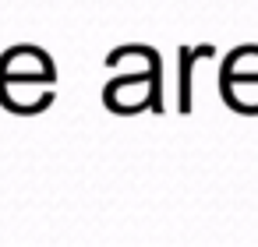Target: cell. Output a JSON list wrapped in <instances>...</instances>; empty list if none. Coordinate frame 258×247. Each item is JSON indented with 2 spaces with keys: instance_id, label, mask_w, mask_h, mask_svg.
I'll list each match as a JSON object with an SVG mask.
<instances>
[{
  "instance_id": "obj_1",
  "label": "cell",
  "mask_w": 258,
  "mask_h": 247,
  "mask_svg": "<svg viewBox=\"0 0 258 247\" xmlns=\"http://www.w3.org/2000/svg\"><path fill=\"white\" fill-rule=\"evenodd\" d=\"M53 81H57V67L50 60V53H43L39 46H11L8 53H0V103L18 113L22 92H32L43 103H53Z\"/></svg>"
},
{
  "instance_id": "obj_2",
  "label": "cell",
  "mask_w": 258,
  "mask_h": 247,
  "mask_svg": "<svg viewBox=\"0 0 258 247\" xmlns=\"http://www.w3.org/2000/svg\"><path fill=\"white\" fill-rule=\"evenodd\" d=\"M223 99L230 103L233 96H240L244 89L258 85V46H240L226 57L223 64Z\"/></svg>"
},
{
  "instance_id": "obj_3",
  "label": "cell",
  "mask_w": 258,
  "mask_h": 247,
  "mask_svg": "<svg viewBox=\"0 0 258 247\" xmlns=\"http://www.w3.org/2000/svg\"><path fill=\"white\" fill-rule=\"evenodd\" d=\"M127 92H138V103H142V106L159 110V106H163V103H159V71L145 78V67H142V71L131 74V78H113V81L106 85V96H103V99H106L110 110H120V103L127 99Z\"/></svg>"
}]
</instances>
